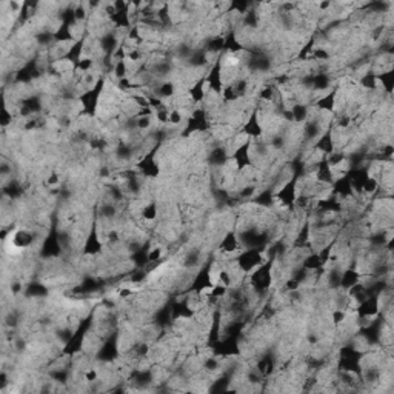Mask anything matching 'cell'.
Returning a JSON list of instances; mask_svg holds the SVG:
<instances>
[{
	"label": "cell",
	"instance_id": "603a6c76",
	"mask_svg": "<svg viewBox=\"0 0 394 394\" xmlns=\"http://www.w3.org/2000/svg\"><path fill=\"white\" fill-rule=\"evenodd\" d=\"M117 213H119V210L114 202H105L99 208V216L106 222H113L117 217Z\"/></svg>",
	"mask_w": 394,
	"mask_h": 394
},
{
	"label": "cell",
	"instance_id": "5bb4252c",
	"mask_svg": "<svg viewBox=\"0 0 394 394\" xmlns=\"http://www.w3.org/2000/svg\"><path fill=\"white\" fill-rule=\"evenodd\" d=\"M205 76H202L201 79H197L189 88H188V97L192 103H201L204 102L205 96H207V91H205Z\"/></svg>",
	"mask_w": 394,
	"mask_h": 394
},
{
	"label": "cell",
	"instance_id": "44dd1931",
	"mask_svg": "<svg viewBox=\"0 0 394 394\" xmlns=\"http://www.w3.org/2000/svg\"><path fill=\"white\" fill-rule=\"evenodd\" d=\"M342 271H343V270H342L337 264H334V265H333V268L326 271L325 277H326V283H328V288H330V290L336 291V290H339V288H340V277H342Z\"/></svg>",
	"mask_w": 394,
	"mask_h": 394
},
{
	"label": "cell",
	"instance_id": "7402d4cb",
	"mask_svg": "<svg viewBox=\"0 0 394 394\" xmlns=\"http://www.w3.org/2000/svg\"><path fill=\"white\" fill-rule=\"evenodd\" d=\"M24 293L28 299H33V297H45L50 293V290L47 285L40 282H31L24 288Z\"/></svg>",
	"mask_w": 394,
	"mask_h": 394
},
{
	"label": "cell",
	"instance_id": "83f0119b",
	"mask_svg": "<svg viewBox=\"0 0 394 394\" xmlns=\"http://www.w3.org/2000/svg\"><path fill=\"white\" fill-rule=\"evenodd\" d=\"M50 379L56 383H67L70 379V371L63 369V368L53 369V371H50Z\"/></svg>",
	"mask_w": 394,
	"mask_h": 394
},
{
	"label": "cell",
	"instance_id": "9c48e42d",
	"mask_svg": "<svg viewBox=\"0 0 394 394\" xmlns=\"http://www.w3.org/2000/svg\"><path fill=\"white\" fill-rule=\"evenodd\" d=\"M334 146H336V145H334L333 128L330 126V128H326V129L317 137V140L314 142V151L323 152V156H328V154H331L333 151H336Z\"/></svg>",
	"mask_w": 394,
	"mask_h": 394
},
{
	"label": "cell",
	"instance_id": "d6986e66",
	"mask_svg": "<svg viewBox=\"0 0 394 394\" xmlns=\"http://www.w3.org/2000/svg\"><path fill=\"white\" fill-rule=\"evenodd\" d=\"M134 154H136L134 146L129 145V143H126V142H123V140H120V142L117 143V146L114 148V156H116V159H117V160H122V162H129V160L134 157Z\"/></svg>",
	"mask_w": 394,
	"mask_h": 394
},
{
	"label": "cell",
	"instance_id": "8fae6325",
	"mask_svg": "<svg viewBox=\"0 0 394 394\" xmlns=\"http://www.w3.org/2000/svg\"><path fill=\"white\" fill-rule=\"evenodd\" d=\"M221 250L227 254H237L239 251L244 250L236 231H228L227 234H224L221 240Z\"/></svg>",
	"mask_w": 394,
	"mask_h": 394
},
{
	"label": "cell",
	"instance_id": "e575fe53",
	"mask_svg": "<svg viewBox=\"0 0 394 394\" xmlns=\"http://www.w3.org/2000/svg\"><path fill=\"white\" fill-rule=\"evenodd\" d=\"M336 123H337L339 128L346 129V128H349V125L353 123V117H351L349 114H342V116L336 120Z\"/></svg>",
	"mask_w": 394,
	"mask_h": 394
},
{
	"label": "cell",
	"instance_id": "4dcf8cb0",
	"mask_svg": "<svg viewBox=\"0 0 394 394\" xmlns=\"http://www.w3.org/2000/svg\"><path fill=\"white\" fill-rule=\"evenodd\" d=\"M183 120V114L180 113V110H169L168 113V125H172V126H177L180 125Z\"/></svg>",
	"mask_w": 394,
	"mask_h": 394
},
{
	"label": "cell",
	"instance_id": "cb8c5ba5",
	"mask_svg": "<svg viewBox=\"0 0 394 394\" xmlns=\"http://www.w3.org/2000/svg\"><path fill=\"white\" fill-rule=\"evenodd\" d=\"M359 83H360V86L362 88H365V90H368V91H376V88H377V74H376V71H373V70H369V71H366L365 74H362V77L359 79Z\"/></svg>",
	"mask_w": 394,
	"mask_h": 394
},
{
	"label": "cell",
	"instance_id": "1f68e13d",
	"mask_svg": "<svg viewBox=\"0 0 394 394\" xmlns=\"http://www.w3.org/2000/svg\"><path fill=\"white\" fill-rule=\"evenodd\" d=\"M151 122H152V116H142L137 117V131H146L151 128Z\"/></svg>",
	"mask_w": 394,
	"mask_h": 394
},
{
	"label": "cell",
	"instance_id": "ac0fdd59",
	"mask_svg": "<svg viewBox=\"0 0 394 394\" xmlns=\"http://www.w3.org/2000/svg\"><path fill=\"white\" fill-rule=\"evenodd\" d=\"M274 199H276V197H274L273 189L267 188V189H262L257 195H254L253 199H251V202L254 205L260 207V208H271L273 204H274Z\"/></svg>",
	"mask_w": 394,
	"mask_h": 394
},
{
	"label": "cell",
	"instance_id": "484cf974",
	"mask_svg": "<svg viewBox=\"0 0 394 394\" xmlns=\"http://www.w3.org/2000/svg\"><path fill=\"white\" fill-rule=\"evenodd\" d=\"M24 189H25V188H24L19 182L11 180L8 185H5V186H4V194H5L7 197H10V199H17V197H20V195H22Z\"/></svg>",
	"mask_w": 394,
	"mask_h": 394
},
{
	"label": "cell",
	"instance_id": "52a82bcc",
	"mask_svg": "<svg viewBox=\"0 0 394 394\" xmlns=\"http://www.w3.org/2000/svg\"><path fill=\"white\" fill-rule=\"evenodd\" d=\"M242 136H247L250 140L251 139H260L262 134H264V126L260 125V120H259V111L254 110L251 113V116L248 117L247 123L244 125L242 131H240Z\"/></svg>",
	"mask_w": 394,
	"mask_h": 394
},
{
	"label": "cell",
	"instance_id": "ffe728a7",
	"mask_svg": "<svg viewBox=\"0 0 394 394\" xmlns=\"http://www.w3.org/2000/svg\"><path fill=\"white\" fill-rule=\"evenodd\" d=\"M201 262H202V251L199 248H192L185 254L182 265L185 270H194L201 265Z\"/></svg>",
	"mask_w": 394,
	"mask_h": 394
},
{
	"label": "cell",
	"instance_id": "d4e9b609",
	"mask_svg": "<svg viewBox=\"0 0 394 394\" xmlns=\"http://www.w3.org/2000/svg\"><path fill=\"white\" fill-rule=\"evenodd\" d=\"M157 216H159V207L156 202H148L140 210V217L145 222H154L157 219Z\"/></svg>",
	"mask_w": 394,
	"mask_h": 394
},
{
	"label": "cell",
	"instance_id": "2e32d148",
	"mask_svg": "<svg viewBox=\"0 0 394 394\" xmlns=\"http://www.w3.org/2000/svg\"><path fill=\"white\" fill-rule=\"evenodd\" d=\"M360 277L362 274L357 271V268L351 267V268H346L342 271V277H340V290H345L348 291L349 288H353L356 283L360 282Z\"/></svg>",
	"mask_w": 394,
	"mask_h": 394
},
{
	"label": "cell",
	"instance_id": "3957f363",
	"mask_svg": "<svg viewBox=\"0 0 394 394\" xmlns=\"http://www.w3.org/2000/svg\"><path fill=\"white\" fill-rule=\"evenodd\" d=\"M230 159L234 162V165H236L239 172L247 169V168H253L254 162H253V154H251V140L247 139L245 142H242L234 149V152L230 156Z\"/></svg>",
	"mask_w": 394,
	"mask_h": 394
},
{
	"label": "cell",
	"instance_id": "8992f818",
	"mask_svg": "<svg viewBox=\"0 0 394 394\" xmlns=\"http://www.w3.org/2000/svg\"><path fill=\"white\" fill-rule=\"evenodd\" d=\"M97 224L99 222H93L91 231L90 234H86V240H85V247H83V254L86 256H97L102 253V240L99 237V230H97Z\"/></svg>",
	"mask_w": 394,
	"mask_h": 394
},
{
	"label": "cell",
	"instance_id": "e0dca14e",
	"mask_svg": "<svg viewBox=\"0 0 394 394\" xmlns=\"http://www.w3.org/2000/svg\"><path fill=\"white\" fill-rule=\"evenodd\" d=\"M290 114H291V123H305L310 117V106L302 102H296L290 108Z\"/></svg>",
	"mask_w": 394,
	"mask_h": 394
},
{
	"label": "cell",
	"instance_id": "30bf717a",
	"mask_svg": "<svg viewBox=\"0 0 394 394\" xmlns=\"http://www.w3.org/2000/svg\"><path fill=\"white\" fill-rule=\"evenodd\" d=\"M316 180L322 185H331L334 182V169L330 166L326 157L323 156L319 162H317V168H316Z\"/></svg>",
	"mask_w": 394,
	"mask_h": 394
},
{
	"label": "cell",
	"instance_id": "d6a6232c",
	"mask_svg": "<svg viewBox=\"0 0 394 394\" xmlns=\"http://www.w3.org/2000/svg\"><path fill=\"white\" fill-rule=\"evenodd\" d=\"M20 322V317H19V313L17 311H10L5 317V325L10 326V328H16Z\"/></svg>",
	"mask_w": 394,
	"mask_h": 394
},
{
	"label": "cell",
	"instance_id": "5b68a950",
	"mask_svg": "<svg viewBox=\"0 0 394 394\" xmlns=\"http://www.w3.org/2000/svg\"><path fill=\"white\" fill-rule=\"evenodd\" d=\"M96 356L100 362H113L114 359H117V356H119V342H117V334L116 333L108 336L103 340V343L99 346Z\"/></svg>",
	"mask_w": 394,
	"mask_h": 394
},
{
	"label": "cell",
	"instance_id": "9a60e30c",
	"mask_svg": "<svg viewBox=\"0 0 394 394\" xmlns=\"http://www.w3.org/2000/svg\"><path fill=\"white\" fill-rule=\"evenodd\" d=\"M208 62H210L208 53H207L204 48H199V50H194V51H192V54L189 56V59H188L185 63H186V67L191 68V70H201V68L207 67Z\"/></svg>",
	"mask_w": 394,
	"mask_h": 394
},
{
	"label": "cell",
	"instance_id": "4fadbf2b",
	"mask_svg": "<svg viewBox=\"0 0 394 394\" xmlns=\"http://www.w3.org/2000/svg\"><path fill=\"white\" fill-rule=\"evenodd\" d=\"M337 93H339V86L333 88L326 96L316 100V103H314L316 111H319V113H333V110L337 103Z\"/></svg>",
	"mask_w": 394,
	"mask_h": 394
},
{
	"label": "cell",
	"instance_id": "d590c367",
	"mask_svg": "<svg viewBox=\"0 0 394 394\" xmlns=\"http://www.w3.org/2000/svg\"><path fill=\"white\" fill-rule=\"evenodd\" d=\"M0 172H2V176H4V177L10 176V174L13 172V168L10 166V163H8L7 160H4V162H2V165H0Z\"/></svg>",
	"mask_w": 394,
	"mask_h": 394
},
{
	"label": "cell",
	"instance_id": "ba28073f",
	"mask_svg": "<svg viewBox=\"0 0 394 394\" xmlns=\"http://www.w3.org/2000/svg\"><path fill=\"white\" fill-rule=\"evenodd\" d=\"M230 160V154L228 149L222 145L213 146L207 156V162L211 168H224Z\"/></svg>",
	"mask_w": 394,
	"mask_h": 394
},
{
	"label": "cell",
	"instance_id": "6da1fadb",
	"mask_svg": "<svg viewBox=\"0 0 394 394\" xmlns=\"http://www.w3.org/2000/svg\"><path fill=\"white\" fill-rule=\"evenodd\" d=\"M264 262V250L259 248H244L236 254L234 259V265L242 273H251Z\"/></svg>",
	"mask_w": 394,
	"mask_h": 394
},
{
	"label": "cell",
	"instance_id": "74e56055",
	"mask_svg": "<svg viewBox=\"0 0 394 394\" xmlns=\"http://www.w3.org/2000/svg\"><path fill=\"white\" fill-rule=\"evenodd\" d=\"M47 182H48V185H50V186L59 185V176H57V172H51Z\"/></svg>",
	"mask_w": 394,
	"mask_h": 394
},
{
	"label": "cell",
	"instance_id": "277c9868",
	"mask_svg": "<svg viewBox=\"0 0 394 394\" xmlns=\"http://www.w3.org/2000/svg\"><path fill=\"white\" fill-rule=\"evenodd\" d=\"M274 197L283 207L293 210L294 204H296V199H297V179L291 177L290 180H287L282 185V188L274 194Z\"/></svg>",
	"mask_w": 394,
	"mask_h": 394
},
{
	"label": "cell",
	"instance_id": "8d00e7d4",
	"mask_svg": "<svg viewBox=\"0 0 394 394\" xmlns=\"http://www.w3.org/2000/svg\"><path fill=\"white\" fill-rule=\"evenodd\" d=\"M7 385H8V376L5 371H2L0 373V389H5Z\"/></svg>",
	"mask_w": 394,
	"mask_h": 394
},
{
	"label": "cell",
	"instance_id": "7c38bea8",
	"mask_svg": "<svg viewBox=\"0 0 394 394\" xmlns=\"http://www.w3.org/2000/svg\"><path fill=\"white\" fill-rule=\"evenodd\" d=\"M34 242H36V234H34L33 231H30V230L20 228V230H17V231L11 236V244H13V247H14V248H19V250L31 247Z\"/></svg>",
	"mask_w": 394,
	"mask_h": 394
},
{
	"label": "cell",
	"instance_id": "f1b7e54d",
	"mask_svg": "<svg viewBox=\"0 0 394 394\" xmlns=\"http://www.w3.org/2000/svg\"><path fill=\"white\" fill-rule=\"evenodd\" d=\"M36 42H37V45H40V47H47V45L53 43V42H54V31L45 30V31L37 33V34H36Z\"/></svg>",
	"mask_w": 394,
	"mask_h": 394
},
{
	"label": "cell",
	"instance_id": "836d02e7",
	"mask_svg": "<svg viewBox=\"0 0 394 394\" xmlns=\"http://www.w3.org/2000/svg\"><path fill=\"white\" fill-rule=\"evenodd\" d=\"M0 123H2V126H4V128L10 126V125L13 123V113L8 110V106H7V105H5V108H4L2 114H0Z\"/></svg>",
	"mask_w": 394,
	"mask_h": 394
},
{
	"label": "cell",
	"instance_id": "7a4b0ae2",
	"mask_svg": "<svg viewBox=\"0 0 394 394\" xmlns=\"http://www.w3.org/2000/svg\"><path fill=\"white\" fill-rule=\"evenodd\" d=\"M210 129V119L205 110L197 108L191 113V116L188 117V123L185 126V129L182 131L183 137H188L191 134L195 133H205Z\"/></svg>",
	"mask_w": 394,
	"mask_h": 394
},
{
	"label": "cell",
	"instance_id": "f546056e",
	"mask_svg": "<svg viewBox=\"0 0 394 394\" xmlns=\"http://www.w3.org/2000/svg\"><path fill=\"white\" fill-rule=\"evenodd\" d=\"M204 369L210 371V373H214L217 369H221V360L217 359V356H211V357H207L202 363Z\"/></svg>",
	"mask_w": 394,
	"mask_h": 394
},
{
	"label": "cell",
	"instance_id": "4316f807",
	"mask_svg": "<svg viewBox=\"0 0 394 394\" xmlns=\"http://www.w3.org/2000/svg\"><path fill=\"white\" fill-rule=\"evenodd\" d=\"M113 74L117 80H122L125 77H129V65L126 60H117L114 62V68H113Z\"/></svg>",
	"mask_w": 394,
	"mask_h": 394
}]
</instances>
